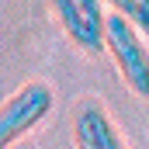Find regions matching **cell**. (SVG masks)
I'll return each mask as SVG.
<instances>
[{
    "label": "cell",
    "mask_w": 149,
    "mask_h": 149,
    "mask_svg": "<svg viewBox=\"0 0 149 149\" xmlns=\"http://www.w3.org/2000/svg\"><path fill=\"white\" fill-rule=\"evenodd\" d=\"M149 31H142L135 21H128L125 14L108 10L104 21V52L111 56L118 76L125 80V87L135 97H149Z\"/></svg>",
    "instance_id": "obj_1"
},
{
    "label": "cell",
    "mask_w": 149,
    "mask_h": 149,
    "mask_svg": "<svg viewBox=\"0 0 149 149\" xmlns=\"http://www.w3.org/2000/svg\"><path fill=\"white\" fill-rule=\"evenodd\" d=\"M56 104V94L45 80H28L21 83L7 101H3V111H0V149L17 146L35 125H42L49 111Z\"/></svg>",
    "instance_id": "obj_2"
},
{
    "label": "cell",
    "mask_w": 149,
    "mask_h": 149,
    "mask_svg": "<svg viewBox=\"0 0 149 149\" xmlns=\"http://www.w3.org/2000/svg\"><path fill=\"white\" fill-rule=\"evenodd\" d=\"M59 28L80 52L94 56L104 52V21H108V3L104 0H49Z\"/></svg>",
    "instance_id": "obj_3"
},
{
    "label": "cell",
    "mask_w": 149,
    "mask_h": 149,
    "mask_svg": "<svg viewBox=\"0 0 149 149\" xmlns=\"http://www.w3.org/2000/svg\"><path fill=\"white\" fill-rule=\"evenodd\" d=\"M73 146L76 149H128V142L121 139L111 111L101 101L87 97L73 111Z\"/></svg>",
    "instance_id": "obj_4"
},
{
    "label": "cell",
    "mask_w": 149,
    "mask_h": 149,
    "mask_svg": "<svg viewBox=\"0 0 149 149\" xmlns=\"http://www.w3.org/2000/svg\"><path fill=\"white\" fill-rule=\"evenodd\" d=\"M108 10H118L125 14L128 21H135L142 31H149V0H104Z\"/></svg>",
    "instance_id": "obj_5"
},
{
    "label": "cell",
    "mask_w": 149,
    "mask_h": 149,
    "mask_svg": "<svg viewBox=\"0 0 149 149\" xmlns=\"http://www.w3.org/2000/svg\"><path fill=\"white\" fill-rule=\"evenodd\" d=\"M10 149H28V146H10Z\"/></svg>",
    "instance_id": "obj_6"
}]
</instances>
